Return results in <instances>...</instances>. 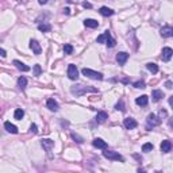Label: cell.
<instances>
[{
    "label": "cell",
    "mask_w": 173,
    "mask_h": 173,
    "mask_svg": "<svg viewBox=\"0 0 173 173\" xmlns=\"http://www.w3.org/2000/svg\"><path fill=\"white\" fill-rule=\"evenodd\" d=\"M92 145L95 147H97V149H107V143H106V141H103L102 138H95V139L92 141Z\"/></svg>",
    "instance_id": "cell-13"
},
{
    "label": "cell",
    "mask_w": 173,
    "mask_h": 173,
    "mask_svg": "<svg viewBox=\"0 0 173 173\" xmlns=\"http://www.w3.org/2000/svg\"><path fill=\"white\" fill-rule=\"evenodd\" d=\"M46 3H48V2H46V0H39V4H41V5L46 4Z\"/></svg>",
    "instance_id": "cell-37"
},
{
    "label": "cell",
    "mask_w": 173,
    "mask_h": 173,
    "mask_svg": "<svg viewBox=\"0 0 173 173\" xmlns=\"http://www.w3.org/2000/svg\"><path fill=\"white\" fill-rule=\"evenodd\" d=\"M41 145H42V147L45 150H48V152H50V150L54 147V141L49 139V138H45V139L41 141Z\"/></svg>",
    "instance_id": "cell-11"
},
{
    "label": "cell",
    "mask_w": 173,
    "mask_h": 173,
    "mask_svg": "<svg viewBox=\"0 0 173 173\" xmlns=\"http://www.w3.org/2000/svg\"><path fill=\"white\" fill-rule=\"evenodd\" d=\"M38 30L42 31V33H49V31L52 30V26H50L49 23H46V22H43V23L38 24Z\"/></svg>",
    "instance_id": "cell-23"
},
{
    "label": "cell",
    "mask_w": 173,
    "mask_h": 173,
    "mask_svg": "<svg viewBox=\"0 0 173 173\" xmlns=\"http://www.w3.org/2000/svg\"><path fill=\"white\" fill-rule=\"evenodd\" d=\"M99 12H100V15H103V16H112L114 15V11L111 10V8H108V7H100V10H99Z\"/></svg>",
    "instance_id": "cell-21"
},
{
    "label": "cell",
    "mask_w": 173,
    "mask_h": 173,
    "mask_svg": "<svg viewBox=\"0 0 173 173\" xmlns=\"http://www.w3.org/2000/svg\"><path fill=\"white\" fill-rule=\"evenodd\" d=\"M153 143H143V146H142V150L143 152H152L153 150Z\"/></svg>",
    "instance_id": "cell-29"
},
{
    "label": "cell",
    "mask_w": 173,
    "mask_h": 173,
    "mask_svg": "<svg viewBox=\"0 0 173 173\" xmlns=\"http://www.w3.org/2000/svg\"><path fill=\"white\" fill-rule=\"evenodd\" d=\"M107 119H108V115H107V112H104V111L97 112V115H96V122H97V123H104Z\"/></svg>",
    "instance_id": "cell-18"
},
{
    "label": "cell",
    "mask_w": 173,
    "mask_h": 173,
    "mask_svg": "<svg viewBox=\"0 0 173 173\" xmlns=\"http://www.w3.org/2000/svg\"><path fill=\"white\" fill-rule=\"evenodd\" d=\"M46 106H48V108L50 110V111H53V112L58 111V103L56 102L54 99H49L48 102H46Z\"/></svg>",
    "instance_id": "cell-14"
},
{
    "label": "cell",
    "mask_w": 173,
    "mask_h": 173,
    "mask_svg": "<svg viewBox=\"0 0 173 173\" xmlns=\"http://www.w3.org/2000/svg\"><path fill=\"white\" fill-rule=\"evenodd\" d=\"M14 116H15V119H18V121H20L22 118L24 116V111L22 108H18V110H15V112H14Z\"/></svg>",
    "instance_id": "cell-26"
},
{
    "label": "cell",
    "mask_w": 173,
    "mask_h": 173,
    "mask_svg": "<svg viewBox=\"0 0 173 173\" xmlns=\"http://www.w3.org/2000/svg\"><path fill=\"white\" fill-rule=\"evenodd\" d=\"M160 123H161V121H160V119L157 118L154 114H150L149 116H147V119H146V128H147V130H150V128L158 126Z\"/></svg>",
    "instance_id": "cell-4"
},
{
    "label": "cell",
    "mask_w": 173,
    "mask_h": 173,
    "mask_svg": "<svg viewBox=\"0 0 173 173\" xmlns=\"http://www.w3.org/2000/svg\"><path fill=\"white\" fill-rule=\"evenodd\" d=\"M127 59H128V54L126 52H121L116 54V61H118L119 65H124Z\"/></svg>",
    "instance_id": "cell-12"
},
{
    "label": "cell",
    "mask_w": 173,
    "mask_h": 173,
    "mask_svg": "<svg viewBox=\"0 0 173 173\" xmlns=\"http://www.w3.org/2000/svg\"><path fill=\"white\" fill-rule=\"evenodd\" d=\"M14 65L19 69V70H22V72H29L30 70V67H27L26 64H23L22 61H18V59H15V61H14Z\"/></svg>",
    "instance_id": "cell-19"
},
{
    "label": "cell",
    "mask_w": 173,
    "mask_h": 173,
    "mask_svg": "<svg viewBox=\"0 0 173 173\" xmlns=\"http://www.w3.org/2000/svg\"><path fill=\"white\" fill-rule=\"evenodd\" d=\"M123 124H124V127L127 128V130H133V128H135L138 126L137 121L133 119V118H126L124 121H123Z\"/></svg>",
    "instance_id": "cell-8"
},
{
    "label": "cell",
    "mask_w": 173,
    "mask_h": 173,
    "mask_svg": "<svg viewBox=\"0 0 173 173\" xmlns=\"http://www.w3.org/2000/svg\"><path fill=\"white\" fill-rule=\"evenodd\" d=\"M160 34H161V37H164V38H171V37H173V29L171 26H164L160 30Z\"/></svg>",
    "instance_id": "cell-9"
},
{
    "label": "cell",
    "mask_w": 173,
    "mask_h": 173,
    "mask_svg": "<svg viewBox=\"0 0 173 173\" xmlns=\"http://www.w3.org/2000/svg\"><path fill=\"white\" fill-rule=\"evenodd\" d=\"M64 52H65V54H72V53H73V46H72L70 43H67V45L64 46Z\"/></svg>",
    "instance_id": "cell-28"
},
{
    "label": "cell",
    "mask_w": 173,
    "mask_h": 173,
    "mask_svg": "<svg viewBox=\"0 0 173 173\" xmlns=\"http://www.w3.org/2000/svg\"><path fill=\"white\" fill-rule=\"evenodd\" d=\"M30 131H31L33 134H37V133H38V127H37L35 123H33V124L30 126Z\"/></svg>",
    "instance_id": "cell-32"
},
{
    "label": "cell",
    "mask_w": 173,
    "mask_h": 173,
    "mask_svg": "<svg viewBox=\"0 0 173 173\" xmlns=\"http://www.w3.org/2000/svg\"><path fill=\"white\" fill-rule=\"evenodd\" d=\"M134 88H145V83L143 81H137V83H134Z\"/></svg>",
    "instance_id": "cell-33"
},
{
    "label": "cell",
    "mask_w": 173,
    "mask_h": 173,
    "mask_svg": "<svg viewBox=\"0 0 173 173\" xmlns=\"http://www.w3.org/2000/svg\"><path fill=\"white\" fill-rule=\"evenodd\" d=\"M83 74L88 78H92V80H103V74L100 72H95L92 69H88V68H84L83 70Z\"/></svg>",
    "instance_id": "cell-3"
},
{
    "label": "cell",
    "mask_w": 173,
    "mask_h": 173,
    "mask_svg": "<svg viewBox=\"0 0 173 173\" xmlns=\"http://www.w3.org/2000/svg\"><path fill=\"white\" fill-rule=\"evenodd\" d=\"M171 150H172V142H171V141H168V139L162 141V143H161V152L162 153H169Z\"/></svg>",
    "instance_id": "cell-15"
},
{
    "label": "cell",
    "mask_w": 173,
    "mask_h": 173,
    "mask_svg": "<svg viewBox=\"0 0 173 173\" xmlns=\"http://www.w3.org/2000/svg\"><path fill=\"white\" fill-rule=\"evenodd\" d=\"M172 56H173V50H172L171 48H164V49H162V56H161L162 61H165V62L171 61Z\"/></svg>",
    "instance_id": "cell-10"
},
{
    "label": "cell",
    "mask_w": 173,
    "mask_h": 173,
    "mask_svg": "<svg viewBox=\"0 0 173 173\" xmlns=\"http://www.w3.org/2000/svg\"><path fill=\"white\" fill-rule=\"evenodd\" d=\"M103 156H104L106 158L111 160V161H123V157H122L119 153L112 152V150H107L106 149V152H103Z\"/></svg>",
    "instance_id": "cell-5"
},
{
    "label": "cell",
    "mask_w": 173,
    "mask_h": 173,
    "mask_svg": "<svg viewBox=\"0 0 173 173\" xmlns=\"http://www.w3.org/2000/svg\"><path fill=\"white\" fill-rule=\"evenodd\" d=\"M146 68H147V70H150L152 73H157V72H158V67H157L154 62H149V64H146Z\"/></svg>",
    "instance_id": "cell-25"
},
{
    "label": "cell",
    "mask_w": 173,
    "mask_h": 173,
    "mask_svg": "<svg viewBox=\"0 0 173 173\" xmlns=\"http://www.w3.org/2000/svg\"><path fill=\"white\" fill-rule=\"evenodd\" d=\"M72 138H73V139L76 141L77 143H83V142H84V139H83V138H81V137H78L77 134H72Z\"/></svg>",
    "instance_id": "cell-31"
},
{
    "label": "cell",
    "mask_w": 173,
    "mask_h": 173,
    "mask_svg": "<svg viewBox=\"0 0 173 173\" xmlns=\"http://www.w3.org/2000/svg\"><path fill=\"white\" fill-rule=\"evenodd\" d=\"M41 73H42L41 65H35V67H34V76H41Z\"/></svg>",
    "instance_id": "cell-30"
},
{
    "label": "cell",
    "mask_w": 173,
    "mask_h": 173,
    "mask_svg": "<svg viewBox=\"0 0 173 173\" xmlns=\"http://www.w3.org/2000/svg\"><path fill=\"white\" fill-rule=\"evenodd\" d=\"M165 85H166V88H168V89H171V88H172V81H166Z\"/></svg>",
    "instance_id": "cell-36"
},
{
    "label": "cell",
    "mask_w": 173,
    "mask_h": 173,
    "mask_svg": "<svg viewBox=\"0 0 173 173\" xmlns=\"http://www.w3.org/2000/svg\"><path fill=\"white\" fill-rule=\"evenodd\" d=\"M97 42L99 43H106L108 48H114L115 46V39L111 37V34H110V31H104V33L102 34V35L97 37Z\"/></svg>",
    "instance_id": "cell-2"
},
{
    "label": "cell",
    "mask_w": 173,
    "mask_h": 173,
    "mask_svg": "<svg viewBox=\"0 0 173 173\" xmlns=\"http://www.w3.org/2000/svg\"><path fill=\"white\" fill-rule=\"evenodd\" d=\"M84 26L88 27V29H96L99 26V22L95 19H85L84 20Z\"/></svg>",
    "instance_id": "cell-17"
},
{
    "label": "cell",
    "mask_w": 173,
    "mask_h": 173,
    "mask_svg": "<svg viewBox=\"0 0 173 173\" xmlns=\"http://www.w3.org/2000/svg\"><path fill=\"white\" fill-rule=\"evenodd\" d=\"M83 7H84V8H92V4H91V3L84 2V3H83Z\"/></svg>",
    "instance_id": "cell-35"
},
{
    "label": "cell",
    "mask_w": 173,
    "mask_h": 173,
    "mask_svg": "<svg viewBox=\"0 0 173 173\" xmlns=\"http://www.w3.org/2000/svg\"><path fill=\"white\" fill-rule=\"evenodd\" d=\"M152 97H153L154 102H158V100H161L164 97V92L162 91H160V89H154L152 92Z\"/></svg>",
    "instance_id": "cell-22"
},
{
    "label": "cell",
    "mask_w": 173,
    "mask_h": 173,
    "mask_svg": "<svg viewBox=\"0 0 173 173\" xmlns=\"http://www.w3.org/2000/svg\"><path fill=\"white\" fill-rule=\"evenodd\" d=\"M5 56H7V53H5V50H4V49H2V48H0V57H3V58H4V57H5Z\"/></svg>",
    "instance_id": "cell-34"
},
{
    "label": "cell",
    "mask_w": 173,
    "mask_h": 173,
    "mask_svg": "<svg viewBox=\"0 0 173 173\" xmlns=\"http://www.w3.org/2000/svg\"><path fill=\"white\" fill-rule=\"evenodd\" d=\"M135 103H137L138 106H141V107H145V106H147V103H149V97H147L146 95H142V96H139V97L135 99Z\"/></svg>",
    "instance_id": "cell-16"
},
{
    "label": "cell",
    "mask_w": 173,
    "mask_h": 173,
    "mask_svg": "<svg viewBox=\"0 0 173 173\" xmlns=\"http://www.w3.org/2000/svg\"><path fill=\"white\" fill-rule=\"evenodd\" d=\"M70 92L76 96H83L88 92H97L96 88H92V87H85V85H73L70 88Z\"/></svg>",
    "instance_id": "cell-1"
},
{
    "label": "cell",
    "mask_w": 173,
    "mask_h": 173,
    "mask_svg": "<svg viewBox=\"0 0 173 173\" xmlns=\"http://www.w3.org/2000/svg\"><path fill=\"white\" fill-rule=\"evenodd\" d=\"M115 108L118 110V111H122V112H124V111H126V108H124V103H123V100H119V102L116 103Z\"/></svg>",
    "instance_id": "cell-27"
},
{
    "label": "cell",
    "mask_w": 173,
    "mask_h": 173,
    "mask_svg": "<svg viewBox=\"0 0 173 173\" xmlns=\"http://www.w3.org/2000/svg\"><path fill=\"white\" fill-rule=\"evenodd\" d=\"M4 127H5V130H7L8 133H11V134H16L18 133V127L15 124H12L11 122H5Z\"/></svg>",
    "instance_id": "cell-20"
},
{
    "label": "cell",
    "mask_w": 173,
    "mask_h": 173,
    "mask_svg": "<svg viewBox=\"0 0 173 173\" xmlns=\"http://www.w3.org/2000/svg\"><path fill=\"white\" fill-rule=\"evenodd\" d=\"M30 49L33 50V53L35 56H39L41 53H42V48H41V45H39V42L37 39H31L30 41Z\"/></svg>",
    "instance_id": "cell-6"
},
{
    "label": "cell",
    "mask_w": 173,
    "mask_h": 173,
    "mask_svg": "<svg viewBox=\"0 0 173 173\" xmlns=\"http://www.w3.org/2000/svg\"><path fill=\"white\" fill-rule=\"evenodd\" d=\"M69 12H70V10H69V8H64V14H69Z\"/></svg>",
    "instance_id": "cell-38"
},
{
    "label": "cell",
    "mask_w": 173,
    "mask_h": 173,
    "mask_svg": "<svg viewBox=\"0 0 173 173\" xmlns=\"http://www.w3.org/2000/svg\"><path fill=\"white\" fill-rule=\"evenodd\" d=\"M157 173H161V172H157Z\"/></svg>",
    "instance_id": "cell-39"
},
{
    "label": "cell",
    "mask_w": 173,
    "mask_h": 173,
    "mask_svg": "<svg viewBox=\"0 0 173 173\" xmlns=\"http://www.w3.org/2000/svg\"><path fill=\"white\" fill-rule=\"evenodd\" d=\"M18 87H19L20 89H24V88L27 87V78L23 77V76L18 78Z\"/></svg>",
    "instance_id": "cell-24"
},
{
    "label": "cell",
    "mask_w": 173,
    "mask_h": 173,
    "mask_svg": "<svg viewBox=\"0 0 173 173\" xmlns=\"http://www.w3.org/2000/svg\"><path fill=\"white\" fill-rule=\"evenodd\" d=\"M68 77L70 78V80H77L78 78V70H77L76 65L70 64L68 67Z\"/></svg>",
    "instance_id": "cell-7"
}]
</instances>
